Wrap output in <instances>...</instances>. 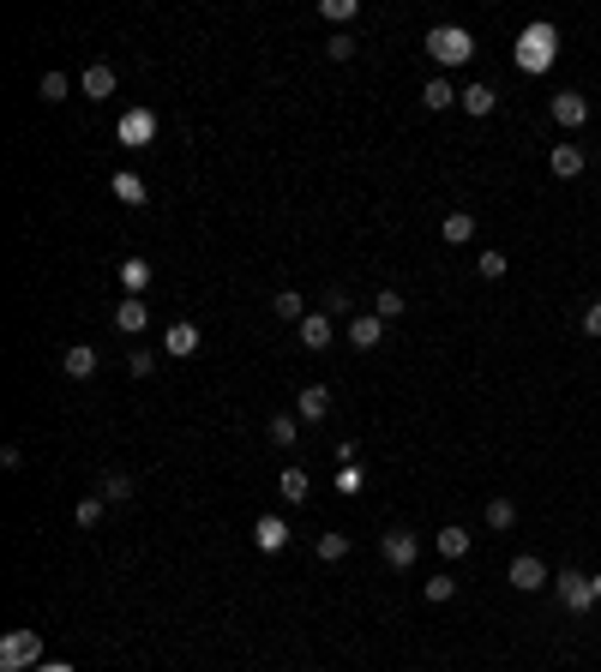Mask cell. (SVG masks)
Returning a JSON list of instances; mask_svg holds the SVG:
<instances>
[{
    "instance_id": "obj_12",
    "label": "cell",
    "mask_w": 601,
    "mask_h": 672,
    "mask_svg": "<svg viewBox=\"0 0 601 672\" xmlns=\"http://www.w3.org/2000/svg\"><path fill=\"white\" fill-rule=\"evenodd\" d=\"M144 324H151V313H144V300H139V295H126V300H120V306H115V331L139 336Z\"/></svg>"
},
{
    "instance_id": "obj_3",
    "label": "cell",
    "mask_w": 601,
    "mask_h": 672,
    "mask_svg": "<svg viewBox=\"0 0 601 672\" xmlns=\"http://www.w3.org/2000/svg\"><path fill=\"white\" fill-rule=\"evenodd\" d=\"M42 667V636L37 631H6L0 636V672H37Z\"/></svg>"
},
{
    "instance_id": "obj_9",
    "label": "cell",
    "mask_w": 601,
    "mask_h": 672,
    "mask_svg": "<svg viewBox=\"0 0 601 672\" xmlns=\"http://www.w3.org/2000/svg\"><path fill=\"white\" fill-rule=\"evenodd\" d=\"M253 540H259V553H283V547H289V522H283V516H259V522H253Z\"/></svg>"
},
{
    "instance_id": "obj_20",
    "label": "cell",
    "mask_w": 601,
    "mask_h": 672,
    "mask_svg": "<svg viewBox=\"0 0 601 672\" xmlns=\"http://www.w3.org/2000/svg\"><path fill=\"white\" fill-rule=\"evenodd\" d=\"M445 240H451V246H469V240H475V217H469V211H451V217H445V228H440Z\"/></svg>"
},
{
    "instance_id": "obj_27",
    "label": "cell",
    "mask_w": 601,
    "mask_h": 672,
    "mask_svg": "<svg viewBox=\"0 0 601 672\" xmlns=\"http://www.w3.org/2000/svg\"><path fill=\"white\" fill-rule=\"evenodd\" d=\"M144 282H151V264H144V258H126V264H120V289H133V295H139Z\"/></svg>"
},
{
    "instance_id": "obj_16",
    "label": "cell",
    "mask_w": 601,
    "mask_h": 672,
    "mask_svg": "<svg viewBox=\"0 0 601 672\" xmlns=\"http://www.w3.org/2000/svg\"><path fill=\"white\" fill-rule=\"evenodd\" d=\"M325 409H331V391H325V384H300L295 415H300V420H325Z\"/></svg>"
},
{
    "instance_id": "obj_15",
    "label": "cell",
    "mask_w": 601,
    "mask_h": 672,
    "mask_svg": "<svg viewBox=\"0 0 601 672\" xmlns=\"http://www.w3.org/2000/svg\"><path fill=\"white\" fill-rule=\"evenodd\" d=\"M295 331H300V349H325V342L337 336V331H331V318H325V313H307V318H300V324H295Z\"/></svg>"
},
{
    "instance_id": "obj_28",
    "label": "cell",
    "mask_w": 601,
    "mask_h": 672,
    "mask_svg": "<svg viewBox=\"0 0 601 672\" xmlns=\"http://www.w3.org/2000/svg\"><path fill=\"white\" fill-rule=\"evenodd\" d=\"M421 594H427L433 607H445V600L457 594V576H427V582H421Z\"/></svg>"
},
{
    "instance_id": "obj_34",
    "label": "cell",
    "mask_w": 601,
    "mask_h": 672,
    "mask_svg": "<svg viewBox=\"0 0 601 672\" xmlns=\"http://www.w3.org/2000/svg\"><path fill=\"white\" fill-rule=\"evenodd\" d=\"M66 90H73L66 73H48V79H42V102H66Z\"/></svg>"
},
{
    "instance_id": "obj_30",
    "label": "cell",
    "mask_w": 601,
    "mask_h": 672,
    "mask_svg": "<svg viewBox=\"0 0 601 672\" xmlns=\"http://www.w3.org/2000/svg\"><path fill=\"white\" fill-rule=\"evenodd\" d=\"M511 522H518V504H511V498H493V504H487V529H511Z\"/></svg>"
},
{
    "instance_id": "obj_25",
    "label": "cell",
    "mask_w": 601,
    "mask_h": 672,
    "mask_svg": "<svg viewBox=\"0 0 601 672\" xmlns=\"http://www.w3.org/2000/svg\"><path fill=\"white\" fill-rule=\"evenodd\" d=\"M102 498H109V504H120V498H133V475H120V469H109V475H102Z\"/></svg>"
},
{
    "instance_id": "obj_26",
    "label": "cell",
    "mask_w": 601,
    "mask_h": 672,
    "mask_svg": "<svg viewBox=\"0 0 601 672\" xmlns=\"http://www.w3.org/2000/svg\"><path fill=\"white\" fill-rule=\"evenodd\" d=\"M440 553H445V558H463V553H469V529H457V522H451V529H440Z\"/></svg>"
},
{
    "instance_id": "obj_13",
    "label": "cell",
    "mask_w": 601,
    "mask_h": 672,
    "mask_svg": "<svg viewBox=\"0 0 601 672\" xmlns=\"http://www.w3.org/2000/svg\"><path fill=\"white\" fill-rule=\"evenodd\" d=\"M162 349H169L175 360L199 355V324H169V336H162Z\"/></svg>"
},
{
    "instance_id": "obj_33",
    "label": "cell",
    "mask_w": 601,
    "mask_h": 672,
    "mask_svg": "<svg viewBox=\"0 0 601 672\" xmlns=\"http://www.w3.org/2000/svg\"><path fill=\"white\" fill-rule=\"evenodd\" d=\"M355 48H361V42L349 37V30H337V37L325 42V55H331V60H355Z\"/></svg>"
},
{
    "instance_id": "obj_5",
    "label": "cell",
    "mask_w": 601,
    "mask_h": 672,
    "mask_svg": "<svg viewBox=\"0 0 601 672\" xmlns=\"http://www.w3.org/2000/svg\"><path fill=\"white\" fill-rule=\"evenodd\" d=\"M560 600H565V613H589L601 594H596V576H583V571H560Z\"/></svg>"
},
{
    "instance_id": "obj_2",
    "label": "cell",
    "mask_w": 601,
    "mask_h": 672,
    "mask_svg": "<svg viewBox=\"0 0 601 672\" xmlns=\"http://www.w3.org/2000/svg\"><path fill=\"white\" fill-rule=\"evenodd\" d=\"M553 48H560V30H553V24H529L518 37V66L523 73H547V66H553Z\"/></svg>"
},
{
    "instance_id": "obj_1",
    "label": "cell",
    "mask_w": 601,
    "mask_h": 672,
    "mask_svg": "<svg viewBox=\"0 0 601 672\" xmlns=\"http://www.w3.org/2000/svg\"><path fill=\"white\" fill-rule=\"evenodd\" d=\"M421 48H427V55L440 60V66H463V60L475 55V37H469V30H463V24H433V30H427V42H421Z\"/></svg>"
},
{
    "instance_id": "obj_17",
    "label": "cell",
    "mask_w": 601,
    "mask_h": 672,
    "mask_svg": "<svg viewBox=\"0 0 601 672\" xmlns=\"http://www.w3.org/2000/svg\"><path fill=\"white\" fill-rule=\"evenodd\" d=\"M109 193H115V198H120V204H133V211H139L144 198H151V193H144V180H139V175H133V168H120V175H115V180H109Z\"/></svg>"
},
{
    "instance_id": "obj_40",
    "label": "cell",
    "mask_w": 601,
    "mask_h": 672,
    "mask_svg": "<svg viewBox=\"0 0 601 672\" xmlns=\"http://www.w3.org/2000/svg\"><path fill=\"white\" fill-rule=\"evenodd\" d=\"M583 336H601V300L589 306V313H583Z\"/></svg>"
},
{
    "instance_id": "obj_29",
    "label": "cell",
    "mask_w": 601,
    "mask_h": 672,
    "mask_svg": "<svg viewBox=\"0 0 601 672\" xmlns=\"http://www.w3.org/2000/svg\"><path fill=\"white\" fill-rule=\"evenodd\" d=\"M271 306H277V318H289V324H300V318H307V306H300L295 289H277V300H271Z\"/></svg>"
},
{
    "instance_id": "obj_19",
    "label": "cell",
    "mask_w": 601,
    "mask_h": 672,
    "mask_svg": "<svg viewBox=\"0 0 601 672\" xmlns=\"http://www.w3.org/2000/svg\"><path fill=\"white\" fill-rule=\"evenodd\" d=\"M457 102L469 108V115H493V102H500V90H493V84H469V90H457Z\"/></svg>"
},
{
    "instance_id": "obj_36",
    "label": "cell",
    "mask_w": 601,
    "mask_h": 672,
    "mask_svg": "<svg viewBox=\"0 0 601 672\" xmlns=\"http://www.w3.org/2000/svg\"><path fill=\"white\" fill-rule=\"evenodd\" d=\"M102 504H109V498H79V529H91V522H102Z\"/></svg>"
},
{
    "instance_id": "obj_21",
    "label": "cell",
    "mask_w": 601,
    "mask_h": 672,
    "mask_svg": "<svg viewBox=\"0 0 601 672\" xmlns=\"http://www.w3.org/2000/svg\"><path fill=\"white\" fill-rule=\"evenodd\" d=\"M60 366H66L73 378H91V373H97V349H91V342H79V349H66V360H60Z\"/></svg>"
},
{
    "instance_id": "obj_7",
    "label": "cell",
    "mask_w": 601,
    "mask_h": 672,
    "mask_svg": "<svg viewBox=\"0 0 601 672\" xmlns=\"http://www.w3.org/2000/svg\"><path fill=\"white\" fill-rule=\"evenodd\" d=\"M547 115H553V120H560V126H565V133H578V126H583V120H589V97H583V90H560V97H553V102H547Z\"/></svg>"
},
{
    "instance_id": "obj_6",
    "label": "cell",
    "mask_w": 601,
    "mask_h": 672,
    "mask_svg": "<svg viewBox=\"0 0 601 672\" xmlns=\"http://www.w3.org/2000/svg\"><path fill=\"white\" fill-rule=\"evenodd\" d=\"M379 553H385V564H391V571H409V564L421 558V540H415V529H385Z\"/></svg>"
},
{
    "instance_id": "obj_39",
    "label": "cell",
    "mask_w": 601,
    "mask_h": 672,
    "mask_svg": "<svg viewBox=\"0 0 601 672\" xmlns=\"http://www.w3.org/2000/svg\"><path fill=\"white\" fill-rule=\"evenodd\" d=\"M126 366H133V378H144L151 366H157V355H151V349H133V360H126Z\"/></svg>"
},
{
    "instance_id": "obj_38",
    "label": "cell",
    "mask_w": 601,
    "mask_h": 672,
    "mask_svg": "<svg viewBox=\"0 0 601 672\" xmlns=\"http://www.w3.org/2000/svg\"><path fill=\"white\" fill-rule=\"evenodd\" d=\"M481 277L500 282V277H505V253H481Z\"/></svg>"
},
{
    "instance_id": "obj_32",
    "label": "cell",
    "mask_w": 601,
    "mask_h": 672,
    "mask_svg": "<svg viewBox=\"0 0 601 672\" xmlns=\"http://www.w3.org/2000/svg\"><path fill=\"white\" fill-rule=\"evenodd\" d=\"M373 313L379 318H403V295L397 289H379V295H373Z\"/></svg>"
},
{
    "instance_id": "obj_14",
    "label": "cell",
    "mask_w": 601,
    "mask_h": 672,
    "mask_svg": "<svg viewBox=\"0 0 601 672\" xmlns=\"http://www.w3.org/2000/svg\"><path fill=\"white\" fill-rule=\"evenodd\" d=\"M84 97H91V102H102V97H115V66H102V60H97V66H84Z\"/></svg>"
},
{
    "instance_id": "obj_35",
    "label": "cell",
    "mask_w": 601,
    "mask_h": 672,
    "mask_svg": "<svg viewBox=\"0 0 601 672\" xmlns=\"http://www.w3.org/2000/svg\"><path fill=\"white\" fill-rule=\"evenodd\" d=\"M319 13L331 24H349V19H355V0H319Z\"/></svg>"
},
{
    "instance_id": "obj_23",
    "label": "cell",
    "mask_w": 601,
    "mask_h": 672,
    "mask_svg": "<svg viewBox=\"0 0 601 672\" xmlns=\"http://www.w3.org/2000/svg\"><path fill=\"white\" fill-rule=\"evenodd\" d=\"M295 438H300V415H277L271 420V444H277V451H289Z\"/></svg>"
},
{
    "instance_id": "obj_4",
    "label": "cell",
    "mask_w": 601,
    "mask_h": 672,
    "mask_svg": "<svg viewBox=\"0 0 601 672\" xmlns=\"http://www.w3.org/2000/svg\"><path fill=\"white\" fill-rule=\"evenodd\" d=\"M115 139L126 144V151H144V144L157 139V115H151V108H126V115L115 120Z\"/></svg>"
},
{
    "instance_id": "obj_10",
    "label": "cell",
    "mask_w": 601,
    "mask_h": 672,
    "mask_svg": "<svg viewBox=\"0 0 601 672\" xmlns=\"http://www.w3.org/2000/svg\"><path fill=\"white\" fill-rule=\"evenodd\" d=\"M541 582H547V564H541V558H511V589H523V594H536Z\"/></svg>"
},
{
    "instance_id": "obj_8",
    "label": "cell",
    "mask_w": 601,
    "mask_h": 672,
    "mask_svg": "<svg viewBox=\"0 0 601 672\" xmlns=\"http://www.w3.org/2000/svg\"><path fill=\"white\" fill-rule=\"evenodd\" d=\"M349 342H355V349H379V342H385V318L379 313L349 318Z\"/></svg>"
},
{
    "instance_id": "obj_22",
    "label": "cell",
    "mask_w": 601,
    "mask_h": 672,
    "mask_svg": "<svg viewBox=\"0 0 601 672\" xmlns=\"http://www.w3.org/2000/svg\"><path fill=\"white\" fill-rule=\"evenodd\" d=\"M319 558H325V564L349 558V534H343V529H325V534H319Z\"/></svg>"
},
{
    "instance_id": "obj_24",
    "label": "cell",
    "mask_w": 601,
    "mask_h": 672,
    "mask_svg": "<svg viewBox=\"0 0 601 672\" xmlns=\"http://www.w3.org/2000/svg\"><path fill=\"white\" fill-rule=\"evenodd\" d=\"M421 102H427V108H451V102H457V90H451L445 79H427V84H421Z\"/></svg>"
},
{
    "instance_id": "obj_18",
    "label": "cell",
    "mask_w": 601,
    "mask_h": 672,
    "mask_svg": "<svg viewBox=\"0 0 601 672\" xmlns=\"http://www.w3.org/2000/svg\"><path fill=\"white\" fill-rule=\"evenodd\" d=\"M277 493L289 498V504H307V493H313V480H307V469H283V475H277Z\"/></svg>"
},
{
    "instance_id": "obj_37",
    "label": "cell",
    "mask_w": 601,
    "mask_h": 672,
    "mask_svg": "<svg viewBox=\"0 0 601 672\" xmlns=\"http://www.w3.org/2000/svg\"><path fill=\"white\" fill-rule=\"evenodd\" d=\"M361 480H367V475H361L355 462H343V469H337V493H361Z\"/></svg>"
},
{
    "instance_id": "obj_31",
    "label": "cell",
    "mask_w": 601,
    "mask_h": 672,
    "mask_svg": "<svg viewBox=\"0 0 601 672\" xmlns=\"http://www.w3.org/2000/svg\"><path fill=\"white\" fill-rule=\"evenodd\" d=\"M325 313H343V318H361V313H355V295H349V289H325Z\"/></svg>"
},
{
    "instance_id": "obj_41",
    "label": "cell",
    "mask_w": 601,
    "mask_h": 672,
    "mask_svg": "<svg viewBox=\"0 0 601 672\" xmlns=\"http://www.w3.org/2000/svg\"><path fill=\"white\" fill-rule=\"evenodd\" d=\"M37 672H73V667H66V660H42Z\"/></svg>"
},
{
    "instance_id": "obj_11",
    "label": "cell",
    "mask_w": 601,
    "mask_h": 672,
    "mask_svg": "<svg viewBox=\"0 0 601 672\" xmlns=\"http://www.w3.org/2000/svg\"><path fill=\"white\" fill-rule=\"evenodd\" d=\"M547 168H553L560 180H578L583 175V151L578 144H553V151H547Z\"/></svg>"
}]
</instances>
